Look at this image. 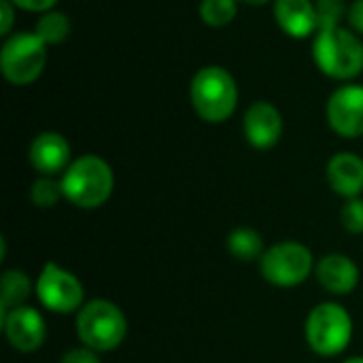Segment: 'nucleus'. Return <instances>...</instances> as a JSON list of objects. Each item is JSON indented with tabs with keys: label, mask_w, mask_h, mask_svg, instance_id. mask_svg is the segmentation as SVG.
<instances>
[{
	"label": "nucleus",
	"mask_w": 363,
	"mask_h": 363,
	"mask_svg": "<svg viewBox=\"0 0 363 363\" xmlns=\"http://www.w3.org/2000/svg\"><path fill=\"white\" fill-rule=\"evenodd\" d=\"M64 198L83 208L94 211L102 206L115 187V174L106 160L98 155H81L70 162V166L62 174Z\"/></svg>",
	"instance_id": "1"
},
{
	"label": "nucleus",
	"mask_w": 363,
	"mask_h": 363,
	"mask_svg": "<svg viewBox=\"0 0 363 363\" xmlns=\"http://www.w3.org/2000/svg\"><path fill=\"white\" fill-rule=\"evenodd\" d=\"M313 57L323 74L349 81L363 70V43L353 30L325 26L315 34Z\"/></svg>",
	"instance_id": "2"
},
{
	"label": "nucleus",
	"mask_w": 363,
	"mask_h": 363,
	"mask_svg": "<svg viewBox=\"0 0 363 363\" xmlns=\"http://www.w3.org/2000/svg\"><path fill=\"white\" fill-rule=\"evenodd\" d=\"M189 98L200 119L208 123H223L236 111L238 85L225 68L204 66L191 79Z\"/></svg>",
	"instance_id": "3"
},
{
	"label": "nucleus",
	"mask_w": 363,
	"mask_h": 363,
	"mask_svg": "<svg viewBox=\"0 0 363 363\" xmlns=\"http://www.w3.org/2000/svg\"><path fill=\"white\" fill-rule=\"evenodd\" d=\"M74 328L83 347H89L96 353H111L125 340L128 319L115 302L89 300L77 313Z\"/></svg>",
	"instance_id": "4"
},
{
	"label": "nucleus",
	"mask_w": 363,
	"mask_h": 363,
	"mask_svg": "<svg viewBox=\"0 0 363 363\" xmlns=\"http://www.w3.org/2000/svg\"><path fill=\"white\" fill-rule=\"evenodd\" d=\"M308 347L321 357H336L347 351L353 340V319L338 302L317 304L304 325Z\"/></svg>",
	"instance_id": "5"
},
{
	"label": "nucleus",
	"mask_w": 363,
	"mask_h": 363,
	"mask_svg": "<svg viewBox=\"0 0 363 363\" xmlns=\"http://www.w3.org/2000/svg\"><path fill=\"white\" fill-rule=\"evenodd\" d=\"M315 264L317 262L306 245L298 240H283L266 249L259 259V272L270 285L291 289L302 285L311 272H315Z\"/></svg>",
	"instance_id": "6"
},
{
	"label": "nucleus",
	"mask_w": 363,
	"mask_h": 363,
	"mask_svg": "<svg viewBox=\"0 0 363 363\" xmlns=\"http://www.w3.org/2000/svg\"><path fill=\"white\" fill-rule=\"evenodd\" d=\"M47 64V45L36 32H17L2 45L0 70L13 85L34 83Z\"/></svg>",
	"instance_id": "7"
},
{
	"label": "nucleus",
	"mask_w": 363,
	"mask_h": 363,
	"mask_svg": "<svg viewBox=\"0 0 363 363\" xmlns=\"http://www.w3.org/2000/svg\"><path fill=\"white\" fill-rule=\"evenodd\" d=\"M34 294L38 302L55 315L79 313L85 304V289L81 281L55 262H47L43 266L34 283Z\"/></svg>",
	"instance_id": "8"
},
{
	"label": "nucleus",
	"mask_w": 363,
	"mask_h": 363,
	"mask_svg": "<svg viewBox=\"0 0 363 363\" xmlns=\"http://www.w3.org/2000/svg\"><path fill=\"white\" fill-rule=\"evenodd\" d=\"M2 330L9 345L19 353H34L47 340L45 317L26 304L2 313Z\"/></svg>",
	"instance_id": "9"
},
{
	"label": "nucleus",
	"mask_w": 363,
	"mask_h": 363,
	"mask_svg": "<svg viewBox=\"0 0 363 363\" xmlns=\"http://www.w3.org/2000/svg\"><path fill=\"white\" fill-rule=\"evenodd\" d=\"M328 121L342 138L363 136V85H342L330 96Z\"/></svg>",
	"instance_id": "10"
},
{
	"label": "nucleus",
	"mask_w": 363,
	"mask_h": 363,
	"mask_svg": "<svg viewBox=\"0 0 363 363\" xmlns=\"http://www.w3.org/2000/svg\"><path fill=\"white\" fill-rule=\"evenodd\" d=\"M242 130L253 149H272L283 134V117L270 102H253L242 119Z\"/></svg>",
	"instance_id": "11"
},
{
	"label": "nucleus",
	"mask_w": 363,
	"mask_h": 363,
	"mask_svg": "<svg viewBox=\"0 0 363 363\" xmlns=\"http://www.w3.org/2000/svg\"><path fill=\"white\" fill-rule=\"evenodd\" d=\"M28 160L36 172L53 177L70 166V145L57 132H43L30 143Z\"/></svg>",
	"instance_id": "12"
},
{
	"label": "nucleus",
	"mask_w": 363,
	"mask_h": 363,
	"mask_svg": "<svg viewBox=\"0 0 363 363\" xmlns=\"http://www.w3.org/2000/svg\"><path fill=\"white\" fill-rule=\"evenodd\" d=\"M315 277L319 285L334 296H347L359 285L357 264L342 253H330L321 257L315 264Z\"/></svg>",
	"instance_id": "13"
},
{
	"label": "nucleus",
	"mask_w": 363,
	"mask_h": 363,
	"mask_svg": "<svg viewBox=\"0 0 363 363\" xmlns=\"http://www.w3.org/2000/svg\"><path fill=\"white\" fill-rule=\"evenodd\" d=\"M274 19L291 38H306L319 30L317 6L311 0H274Z\"/></svg>",
	"instance_id": "14"
},
{
	"label": "nucleus",
	"mask_w": 363,
	"mask_h": 363,
	"mask_svg": "<svg viewBox=\"0 0 363 363\" xmlns=\"http://www.w3.org/2000/svg\"><path fill=\"white\" fill-rule=\"evenodd\" d=\"M330 187L351 200L359 198L363 191V160L355 153H336L325 168Z\"/></svg>",
	"instance_id": "15"
},
{
	"label": "nucleus",
	"mask_w": 363,
	"mask_h": 363,
	"mask_svg": "<svg viewBox=\"0 0 363 363\" xmlns=\"http://www.w3.org/2000/svg\"><path fill=\"white\" fill-rule=\"evenodd\" d=\"M228 251L234 259L249 264V262H259L266 253L264 247V238L257 230L249 228V225H240L234 228L228 236Z\"/></svg>",
	"instance_id": "16"
},
{
	"label": "nucleus",
	"mask_w": 363,
	"mask_h": 363,
	"mask_svg": "<svg viewBox=\"0 0 363 363\" xmlns=\"http://www.w3.org/2000/svg\"><path fill=\"white\" fill-rule=\"evenodd\" d=\"M34 285L30 277L21 270H6L0 279V308L2 313L23 306L32 294Z\"/></svg>",
	"instance_id": "17"
},
{
	"label": "nucleus",
	"mask_w": 363,
	"mask_h": 363,
	"mask_svg": "<svg viewBox=\"0 0 363 363\" xmlns=\"http://www.w3.org/2000/svg\"><path fill=\"white\" fill-rule=\"evenodd\" d=\"M34 32L45 45H57L70 34V19L60 11H47L38 17Z\"/></svg>",
	"instance_id": "18"
},
{
	"label": "nucleus",
	"mask_w": 363,
	"mask_h": 363,
	"mask_svg": "<svg viewBox=\"0 0 363 363\" xmlns=\"http://www.w3.org/2000/svg\"><path fill=\"white\" fill-rule=\"evenodd\" d=\"M238 11V0H202L200 2V17L204 23L213 28H223L234 21Z\"/></svg>",
	"instance_id": "19"
},
{
	"label": "nucleus",
	"mask_w": 363,
	"mask_h": 363,
	"mask_svg": "<svg viewBox=\"0 0 363 363\" xmlns=\"http://www.w3.org/2000/svg\"><path fill=\"white\" fill-rule=\"evenodd\" d=\"M60 198H64L62 181H55L53 177H40L30 187V200L38 208L55 206L60 202Z\"/></svg>",
	"instance_id": "20"
},
{
	"label": "nucleus",
	"mask_w": 363,
	"mask_h": 363,
	"mask_svg": "<svg viewBox=\"0 0 363 363\" xmlns=\"http://www.w3.org/2000/svg\"><path fill=\"white\" fill-rule=\"evenodd\" d=\"M315 6H317L319 28L340 26V19L349 15V6L345 0H317Z\"/></svg>",
	"instance_id": "21"
},
{
	"label": "nucleus",
	"mask_w": 363,
	"mask_h": 363,
	"mask_svg": "<svg viewBox=\"0 0 363 363\" xmlns=\"http://www.w3.org/2000/svg\"><path fill=\"white\" fill-rule=\"evenodd\" d=\"M340 221L349 234H363V200L351 198L340 211Z\"/></svg>",
	"instance_id": "22"
},
{
	"label": "nucleus",
	"mask_w": 363,
	"mask_h": 363,
	"mask_svg": "<svg viewBox=\"0 0 363 363\" xmlns=\"http://www.w3.org/2000/svg\"><path fill=\"white\" fill-rule=\"evenodd\" d=\"M60 363H100V353L91 351L89 347H77L70 349L68 353H64L62 362Z\"/></svg>",
	"instance_id": "23"
},
{
	"label": "nucleus",
	"mask_w": 363,
	"mask_h": 363,
	"mask_svg": "<svg viewBox=\"0 0 363 363\" xmlns=\"http://www.w3.org/2000/svg\"><path fill=\"white\" fill-rule=\"evenodd\" d=\"M15 6L23 9V11H32V13H47L55 6L57 0H11Z\"/></svg>",
	"instance_id": "24"
},
{
	"label": "nucleus",
	"mask_w": 363,
	"mask_h": 363,
	"mask_svg": "<svg viewBox=\"0 0 363 363\" xmlns=\"http://www.w3.org/2000/svg\"><path fill=\"white\" fill-rule=\"evenodd\" d=\"M15 4L11 0H0V17H2V23H0V34H9L11 28H13V15H15Z\"/></svg>",
	"instance_id": "25"
},
{
	"label": "nucleus",
	"mask_w": 363,
	"mask_h": 363,
	"mask_svg": "<svg viewBox=\"0 0 363 363\" xmlns=\"http://www.w3.org/2000/svg\"><path fill=\"white\" fill-rule=\"evenodd\" d=\"M347 19H349L351 28H353L355 32L363 34V0H355V2L349 6V15H347Z\"/></svg>",
	"instance_id": "26"
},
{
	"label": "nucleus",
	"mask_w": 363,
	"mask_h": 363,
	"mask_svg": "<svg viewBox=\"0 0 363 363\" xmlns=\"http://www.w3.org/2000/svg\"><path fill=\"white\" fill-rule=\"evenodd\" d=\"M238 2H245V4H253V6H262V4H268L272 0H238Z\"/></svg>",
	"instance_id": "27"
},
{
	"label": "nucleus",
	"mask_w": 363,
	"mask_h": 363,
	"mask_svg": "<svg viewBox=\"0 0 363 363\" xmlns=\"http://www.w3.org/2000/svg\"><path fill=\"white\" fill-rule=\"evenodd\" d=\"M342 363H363V357H351V359H347V362Z\"/></svg>",
	"instance_id": "28"
}]
</instances>
